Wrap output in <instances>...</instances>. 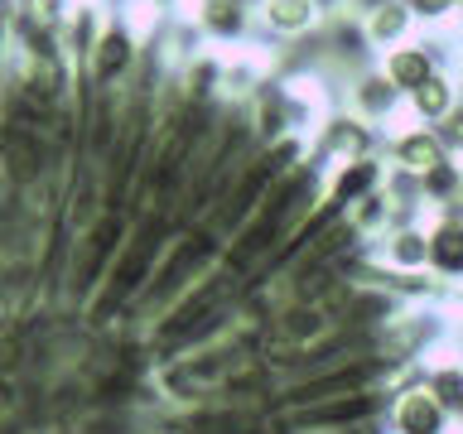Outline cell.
Here are the masks:
<instances>
[{"mask_svg": "<svg viewBox=\"0 0 463 434\" xmlns=\"http://www.w3.org/2000/svg\"><path fill=\"white\" fill-rule=\"evenodd\" d=\"M391 92H396V87L386 78H362L357 82V101H362V111H372V116H382L391 107Z\"/></svg>", "mask_w": 463, "mask_h": 434, "instance_id": "11", "label": "cell"}, {"mask_svg": "<svg viewBox=\"0 0 463 434\" xmlns=\"http://www.w3.org/2000/svg\"><path fill=\"white\" fill-rule=\"evenodd\" d=\"M449 188H458V169L454 165H434L425 174V193H449Z\"/></svg>", "mask_w": 463, "mask_h": 434, "instance_id": "15", "label": "cell"}, {"mask_svg": "<svg viewBox=\"0 0 463 434\" xmlns=\"http://www.w3.org/2000/svg\"><path fill=\"white\" fill-rule=\"evenodd\" d=\"M382 78L391 87H401V92H415V87H425L434 78V72H430V53L425 49H391Z\"/></svg>", "mask_w": 463, "mask_h": 434, "instance_id": "4", "label": "cell"}, {"mask_svg": "<svg viewBox=\"0 0 463 434\" xmlns=\"http://www.w3.org/2000/svg\"><path fill=\"white\" fill-rule=\"evenodd\" d=\"M140 5H174V0H140Z\"/></svg>", "mask_w": 463, "mask_h": 434, "instance_id": "18", "label": "cell"}, {"mask_svg": "<svg viewBox=\"0 0 463 434\" xmlns=\"http://www.w3.org/2000/svg\"><path fill=\"white\" fill-rule=\"evenodd\" d=\"M430 256V241L420 237V231H401L396 241H391V260L396 266H415V260H425Z\"/></svg>", "mask_w": 463, "mask_h": 434, "instance_id": "13", "label": "cell"}, {"mask_svg": "<svg viewBox=\"0 0 463 434\" xmlns=\"http://www.w3.org/2000/svg\"><path fill=\"white\" fill-rule=\"evenodd\" d=\"M439 401L425 396V391H415V396H405L401 405V429L405 434H439Z\"/></svg>", "mask_w": 463, "mask_h": 434, "instance_id": "7", "label": "cell"}, {"mask_svg": "<svg viewBox=\"0 0 463 434\" xmlns=\"http://www.w3.org/2000/svg\"><path fill=\"white\" fill-rule=\"evenodd\" d=\"M396 155H401V165H405V169L430 174L434 165H444V140H439V136H430V130H411V136L396 145Z\"/></svg>", "mask_w": 463, "mask_h": 434, "instance_id": "5", "label": "cell"}, {"mask_svg": "<svg viewBox=\"0 0 463 434\" xmlns=\"http://www.w3.org/2000/svg\"><path fill=\"white\" fill-rule=\"evenodd\" d=\"M376 179H382L376 159H353V165H343L338 179H333V203H353V198H362Z\"/></svg>", "mask_w": 463, "mask_h": 434, "instance_id": "6", "label": "cell"}, {"mask_svg": "<svg viewBox=\"0 0 463 434\" xmlns=\"http://www.w3.org/2000/svg\"><path fill=\"white\" fill-rule=\"evenodd\" d=\"M444 140L463 145V111H449V121H444Z\"/></svg>", "mask_w": 463, "mask_h": 434, "instance_id": "17", "label": "cell"}, {"mask_svg": "<svg viewBox=\"0 0 463 434\" xmlns=\"http://www.w3.org/2000/svg\"><path fill=\"white\" fill-rule=\"evenodd\" d=\"M188 20L198 24L203 39H217V43H232V39L246 34V10H241V0H194Z\"/></svg>", "mask_w": 463, "mask_h": 434, "instance_id": "2", "label": "cell"}, {"mask_svg": "<svg viewBox=\"0 0 463 434\" xmlns=\"http://www.w3.org/2000/svg\"><path fill=\"white\" fill-rule=\"evenodd\" d=\"M140 34L130 20H107L101 24V34L92 43V53H87V63L78 68V87H87V92H121V82L136 78L140 68Z\"/></svg>", "mask_w": 463, "mask_h": 434, "instance_id": "1", "label": "cell"}, {"mask_svg": "<svg viewBox=\"0 0 463 434\" xmlns=\"http://www.w3.org/2000/svg\"><path fill=\"white\" fill-rule=\"evenodd\" d=\"M328 145H338V150H362V145H367V130H362L357 121H333Z\"/></svg>", "mask_w": 463, "mask_h": 434, "instance_id": "14", "label": "cell"}, {"mask_svg": "<svg viewBox=\"0 0 463 434\" xmlns=\"http://www.w3.org/2000/svg\"><path fill=\"white\" fill-rule=\"evenodd\" d=\"M430 396L439 405H449V410H463V372H439L430 382Z\"/></svg>", "mask_w": 463, "mask_h": 434, "instance_id": "12", "label": "cell"}, {"mask_svg": "<svg viewBox=\"0 0 463 434\" xmlns=\"http://www.w3.org/2000/svg\"><path fill=\"white\" fill-rule=\"evenodd\" d=\"M405 29H411V5H396V0H386V5L372 10L367 39H372V43H396Z\"/></svg>", "mask_w": 463, "mask_h": 434, "instance_id": "8", "label": "cell"}, {"mask_svg": "<svg viewBox=\"0 0 463 434\" xmlns=\"http://www.w3.org/2000/svg\"><path fill=\"white\" fill-rule=\"evenodd\" d=\"M411 5V14H425V20H439V14H449L458 5V0H405Z\"/></svg>", "mask_w": 463, "mask_h": 434, "instance_id": "16", "label": "cell"}, {"mask_svg": "<svg viewBox=\"0 0 463 434\" xmlns=\"http://www.w3.org/2000/svg\"><path fill=\"white\" fill-rule=\"evenodd\" d=\"M415 111L425 116V121H434V116H449L454 111V82L449 78H430L425 87H415Z\"/></svg>", "mask_w": 463, "mask_h": 434, "instance_id": "9", "label": "cell"}, {"mask_svg": "<svg viewBox=\"0 0 463 434\" xmlns=\"http://www.w3.org/2000/svg\"><path fill=\"white\" fill-rule=\"evenodd\" d=\"M260 20L275 34H304L318 20V0H260Z\"/></svg>", "mask_w": 463, "mask_h": 434, "instance_id": "3", "label": "cell"}, {"mask_svg": "<svg viewBox=\"0 0 463 434\" xmlns=\"http://www.w3.org/2000/svg\"><path fill=\"white\" fill-rule=\"evenodd\" d=\"M430 260L439 270H463V227H439L430 237Z\"/></svg>", "mask_w": 463, "mask_h": 434, "instance_id": "10", "label": "cell"}]
</instances>
